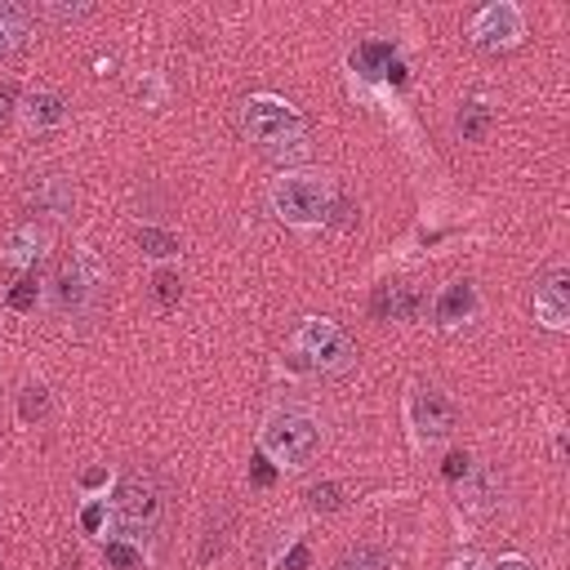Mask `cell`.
I'll use <instances>...</instances> for the list:
<instances>
[{
    "label": "cell",
    "instance_id": "6da1fadb",
    "mask_svg": "<svg viewBox=\"0 0 570 570\" xmlns=\"http://www.w3.org/2000/svg\"><path fill=\"white\" fill-rule=\"evenodd\" d=\"M267 205L289 227H316L334 209V187L316 169H285L267 183Z\"/></svg>",
    "mask_w": 570,
    "mask_h": 570
},
{
    "label": "cell",
    "instance_id": "7a4b0ae2",
    "mask_svg": "<svg viewBox=\"0 0 570 570\" xmlns=\"http://www.w3.org/2000/svg\"><path fill=\"white\" fill-rule=\"evenodd\" d=\"M258 450L276 468H307L321 450V423L307 410H276L258 432Z\"/></svg>",
    "mask_w": 570,
    "mask_h": 570
},
{
    "label": "cell",
    "instance_id": "3957f363",
    "mask_svg": "<svg viewBox=\"0 0 570 570\" xmlns=\"http://www.w3.org/2000/svg\"><path fill=\"white\" fill-rule=\"evenodd\" d=\"M156 521H160V485H156V476L142 472V468L125 472V481H120V490L111 499V530H116V539L142 543L156 530Z\"/></svg>",
    "mask_w": 570,
    "mask_h": 570
},
{
    "label": "cell",
    "instance_id": "277c9868",
    "mask_svg": "<svg viewBox=\"0 0 570 570\" xmlns=\"http://www.w3.org/2000/svg\"><path fill=\"white\" fill-rule=\"evenodd\" d=\"M294 352L316 374H343L356 361V343L347 338V330L325 321V316H312V321H303L294 330Z\"/></svg>",
    "mask_w": 570,
    "mask_h": 570
},
{
    "label": "cell",
    "instance_id": "5b68a950",
    "mask_svg": "<svg viewBox=\"0 0 570 570\" xmlns=\"http://www.w3.org/2000/svg\"><path fill=\"white\" fill-rule=\"evenodd\" d=\"M240 134H245L249 142L276 151V147H285L289 138L303 134V116H298L294 102H285V98H276V94H254V98L240 102Z\"/></svg>",
    "mask_w": 570,
    "mask_h": 570
},
{
    "label": "cell",
    "instance_id": "8992f818",
    "mask_svg": "<svg viewBox=\"0 0 570 570\" xmlns=\"http://www.w3.org/2000/svg\"><path fill=\"white\" fill-rule=\"evenodd\" d=\"M521 36H525V18H521V9L512 4V0H494V4H481L472 18H468V40L476 45V49H512V45H521Z\"/></svg>",
    "mask_w": 570,
    "mask_h": 570
},
{
    "label": "cell",
    "instance_id": "52a82bcc",
    "mask_svg": "<svg viewBox=\"0 0 570 570\" xmlns=\"http://www.w3.org/2000/svg\"><path fill=\"white\" fill-rule=\"evenodd\" d=\"M410 423H414V432H419L423 441H441V436L454 432L459 405H454L445 392H436V387H419V392L410 396Z\"/></svg>",
    "mask_w": 570,
    "mask_h": 570
},
{
    "label": "cell",
    "instance_id": "ba28073f",
    "mask_svg": "<svg viewBox=\"0 0 570 570\" xmlns=\"http://www.w3.org/2000/svg\"><path fill=\"white\" fill-rule=\"evenodd\" d=\"M534 316L543 330H566L570 325V272L557 267L534 285Z\"/></svg>",
    "mask_w": 570,
    "mask_h": 570
},
{
    "label": "cell",
    "instance_id": "9c48e42d",
    "mask_svg": "<svg viewBox=\"0 0 570 570\" xmlns=\"http://www.w3.org/2000/svg\"><path fill=\"white\" fill-rule=\"evenodd\" d=\"M98 285H102V267L94 263V254H76L58 276V303L62 307H80Z\"/></svg>",
    "mask_w": 570,
    "mask_h": 570
},
{
    "label": "cell",
    "instance_id": "30bf717a",
    "mask_svg": "<svg viewBox=\"0 0 570 570\" xmlns=\"http://www.w3.org/2000/svg\"><path fill=\"white\" fill-rule=\"evenodd\" d=\"M374 312H379V321H414L423 312V294L410 281H392V285L379 289Z\"/></svg>",
    "mask_w": 570,
    "mask_h": 570
},
{
    "label": "cell",
    "instance_id": "8fae6325",
    "mask_svg": "<svg viewBox=\"0 0 570 570\" xmlns=\"http://www.w3.org/2000/svg\"><path fill=\"white\" fill-rule=\"evenodd\" d=\"M22 120H27V129H58L62 120H67V98L58 94V89H31L27 98H22Z\"/></svg>",
    "mask_w": 570,
    "mask_h": 570
},
{
    "label": "cell",
    "instance_id": "7c38bea8",
    "mask_svg": "<svg viewBox=\"0 0 570 570\" xmlns=\"http://www.w3.org/2000/svg\"><path fill=\"white\" fill-rule=\"evenodd\" d=\"M472 312H476V289H472L468 281L445 285V294L436 298V321H441V325H463Z\"/></svg>",
    "mask_w": 570,
    "mask_h": 570
},
{
    "label": "cell",
    "instance_id": "4fadbf2b",
    "mask_svg": "<svg viewBox=\"0 0 570 570\" xmlns=\"http://www.w3.org/2000/svg\"><path fill=\"white\" fill-rule=\"evenodd\" d=\"M40 254H45V232H40L36 223H22V227L9 232V240H4V258H9L13 267H31Z\"/></svg>",
    "mask_w": 570,
    "mask_h": 570
},
{
    "label": "cell",
    "instance_id": "5bb4252c",
    "mask_svg": "<svg viewBox=\"0 0 570 570\" xmlns=\"http://www.w3.org/2000/svg\"><path fill=\"white\" fill-rule=\"evenodd\" d=\"M27 27H31V9L27 4H13V0H0V45L4 49L9 45H22Z\"/></svg>",
    "mask_w": 570,
    "mask_h": 570
},
{
    "label": "cell",
    "instance_id": "9a60e30c",
    "mask_svg": "<svg viewBox=\"0 0 570 570\" xmlns=\"http://www.w3.org/2000/svg\"><path fill=\"white\" fill-rule=\"evenodd\" d=\"M494 481H499L494 472H485V468L472 472V468H468V476H463V485H459V503H468V508H476V512L490 508V503H494V499H490V485H494Z\"/></svg>",
    "mask_w": 570,
    "mask_h": 570
},
{
    "label": "cell",
    "instance_id": "2e32d148",
    "mask_svg": "<svg viewBox=\"0 0 570 570\" xmlns=\"http://www.w3.org/2000/svg\"><path fill=\"white\" fill-rule=\"evenodd\" d=\"M334 570H387V557H383V548H374V543H356L352 552L338 557Z\"/></svg>",
    "mask_w": 570,
    "mask_h": 570
},
{
    "label": "cell",
    "instance_id": "e0dca14e",
    "mask_svg": "<svg viewBox=\"0 0 570 570\" xmlns=\"http://www.w3.org/2000/svg\"><path fill=\"white\" fill-rule=\"evenodd\" d=\"M356 62L365 67V76H401V67H392V49L387 45H361V53H356Z\"/></svg>",
    "mask_w": 570,
    "mask_h": 570
},
{
    "label": "cell",
    "instance_id": "ac0fdd59",
    "mask_svg": "<svg viewBox=\"0 0 570 570\" xmlns=\"http://www.w3.org/2000/svg\"><path fill=\"white\" fill-rule=\"evenodd\" d=\"M485 129H490V107H485V102H468V107L459 111V134H463L468 142H476V138H485Z\"/></svg>",
    "mask_w": 570,
    "mask_h": 570
},
{
    "label": "cell",
    "instance_id": "d6986e66",
    "mask_svg": "<svg viewBox=\"0 0 570 570\" xmlns=\"http://www.w3.org/2000/svg\"><path fill=\"white\" fill-rule=\"evenodd\" d=\"M138 245H142V254H151V258L178 254V240H174L169 232H156V227H142V232H138Z\"/></svg>",
    "mask_w": 570,
    "mask_h": 570
},
{
    "label": "cell",
    "instance_id": "ffe728a7",
    "mask_svg": "<svg viewBox=\"0 0 570 570\" xmlns=\"http://www.w3.org/2000/svg\"><path fill=\"white\" fill-rule=\"evenodd\" d=\"M307 503H312V512H334L343 503V485L338 481H321V485L307 490Z\"/></svg>",
    "mask_w": 570,
    "mask_h": 570
},
{
    "label": "cell",
    "instance_id": "44dd1931",
    "mask_svg": "<svg viewBox=\"0 0 570 570\" xmlns=\"http://www.w3.org/2000/svg\"><path fill=\"white\" fill-rule=\"evenodd\" d=\"M107 561H111L116 570H138V566H142V552H138V543L111 539V543H107Z\"/></svg>",
    "mask_w": 570,
    "mask_h": 570
},
{
    "label": "cell",
    "instance_id": "7402d4cb",
    "mask_svg": "<svg viewBox=\"0 0 570 570\" xmlns=\"http://www.w3.org/2000/svg\"><path fill=\"white\" fill-rule=\"evenodd\" d=\"M45 414V387H27L22 396V419H40Z\"/></svg>",
    "mask_w": 570,
    "mask_h": 570
},
{
    "label": "cell",
    "instance_id": "603a6c76",
    "mask_svg": "<svg viewBox=\"0 0 570 570\" xmlns=\"http://www.w3.org/2000/svg\"><path fill=\"white\" fill-rule=\"evenodd\" d=\"M156 294H160V298L169 303V298L178 294V276H169V272H160V276H156Z\"/></svg>",
    "mask_w": 570,
    "mask_h": 570
},
{
    "label": "cell",
    "instance_id": "cb8c5ba5",
    "mask_svg": "<svg viewBox=\"0 0 570 570\" xmlns=\"http://www.w3.org/2000/svg\"><path fill=\"white\" fill-rule=\"evenodd\" d=\"M468 468H472L468 454H450V459H445V476H468Z\"/></svg>",
    "mask_w": 570,
    "mask_h": 570
},
{
    "label": "cell",
    "instance_id": "d4e9b609",
    "mask_svg": "<svg viewBox=\"0 0 570 570\" xmlns=\"http://www.w3.org/2000/svg\"><path fill=\"white\" fill-rule=\"evenodd\" d=\"M490 570H534V566H530L525 557H499V561H494Z\"/></svg>",
    "mask_w": 570,
    "mask_h": 570
},
{
    "label": "cell",
    "instance_id": "484cf974",
    "mask_svg": "<svg viewBox=\"0 0 570 570\" xmlns=\"http://www.w3.org/2000/svg\"><path fill=\"white\" fill-rule=\"evenodd\" d=\"M40 13H45V18H85L89 9H85V4H71V9H40Z\"/></svg>",
    "mask_w": 570,
    "mask_h": 570
},
{
    "label": "cell",
    "instance_id": "4316f807",
    "mask_svg": "<svg viewBox=\"0 0 570 570\" xmlns=\"http://www.w3.org/2000/svg\"><path fill=\"white\" fill-rule=\"evenodd\" d=\"M9 116H13V89L0 85V120H9Z\"/></svg>",
    "mask_w": 570,
    "mask_h": 570
},
{
    "label": "cell",
    "instance_id": "83f0119b",
    "mask_svg": "<svg viewBox=\"0 0 570 570\" xmlns=\"http://www.w3.org/2000/svg\"><path fill=\"white\" fill-rule=\"evenodd\" d=\"M98 521H102V503H89L85 508V530H98Z\"/></svg>",
    "mask_w": 570,
    "mask_h": 570
},
{
    "label": "cell",
    "instance_id": "f1b7e54d",
    "mask_svg": "<svg viewBox=\"0 0 570 570\" xmlns=\"http://www.w3.org/2000/svg\"><path fill=\"white\" fill-rule=\"evenodd\" d=\"M303 566H307V552H303V548H294V552H289V570H303Z\"/></svg>",
    "mask_w": 570,
    "mask_h": 570
},
{
    "label": "cell",
    "instance_id": "f546056e",
    "mask_svg": "<svg viewBox=\"0 0 570 570\" xmlns=\"http://www.w3.org/2000/svg\"><path fill=\"white\" fill-rule=\"evenodd\" d=\"M459 570H481V566H472V561H468V566H459Z\"/></svg>",
    "mask_w": 570,
    "mask_h": 570
},
{
    "label": "cell",
    "instance_id": "4dcf8cb0",
    "mask_svg": "<svg viewBox=\"0 0 570 570\" xmlns=\"http://www.w3.org/2000/svg\"><path fill=\"white\" fill-rule=\"evenodd\" d=\"M0 53H4V45H0Z\"/></svg>",
    "mask_w": 570,
    "mask_h": 570
}]
</instances>
